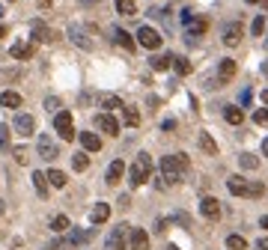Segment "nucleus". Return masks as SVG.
Returning <instances> with one entry per match:
<instances>
[{"label":"nucleus","instance_id":"1","mask_svg":"<svg viewBox=\"0 0 268 250\" xmlns=\"http://www.w3.org/2000/svg\"><path fill=\"white\" fill-rule=\"evenodd\" d=\"M149 176H152V158H149L146 152H140V155L134 158L131 170H128V185H131V188H140V185L149 182Z\"/></svg>","mask_w":268,"mask_h":250},{"label":"nucleus","instance_id":"2","mask_svg":"<svg viewBox=\"0 0 268 250\" xmlns=\"http://www.w3.org/2000/svg\"><path fill=\"white\" fill-rule=\"evenodd\" d=\"M185 158H179V155H164L161 158V179H164V185L170 188V185H176L179 179H182V170H185Z\"/></svg>","mask_w":268,"mask_h":250},{"label":"nucleus","instance_id":"3","mask_svg":"<svg viewBox=\"0 0 268 250\" xmlns=\"http://www.w3.org/2000/svg\"><path fill=\"white\" fill-rule=\"evenodd\" d=\"M128 236H131L128 224H119V227H113V230H110V236H107L104 248H107V250H125V245H128Z\"/></svg>","mask_w":268,"mask_h":250},{"label":"nucleus","instance_id":"4","mask_svg":"<svg viewBox=\"0 0 268 250\" xmlns=\"http://www.w3.org/2000/svg\"><path fill=\"white\" fill-rule=\"evenodd\" d=\"M54 128H57V134H60L63 140H72V137H75V125H72V113H69V110H60V113L54 116Z\"/></svg>","mask_w":268,"mask_h":250},{"label":"nucleus","instance_id":"5","mask_svg":"<svg viewBox=\"0 0 268 250\" xmlns=\"http://www.w3.org/2000/svg\"><path fill=\"white\" fill-rule=\"evenodd\" d=\"M242 33H245V27H242V21H230V24H224V33H221V39H224V45H239L242 42Z\"/></svg>","mask_w":268,"mask_h":250},{"label":"nucleus","instance_id":"6","mask_svg":"<svg viewBox=\"0 0 268 250\" xmlns=\"http://www.w3.org/2000/svg\"><path fill=\"white\" fill-rule=\"evenodd\" d=\"M137 42H140L143 48L155 51V48H161V33L152 30V27H140V30H137Z\"/></svg>","mask_w":268,"mask_h":250},{"label":"nucleus","instance_id":"7","mask_svg":"<svg viewBox=\"0 0 268 250\" xmlns=\"http://www.w3.org/2000/svg\"><path fill=\"white\" fill-rule=\"evenodd\" d=\"M227 191L233 197H251L254 194V185H248V179H242V176H230L227 179Z\"/></svg>","mask_w":268,"mask_h":250},{"label":"nucleus","instance_id":"8","mask_svg":"<svg viewBox=\"0 0 268 250\" xmlns=\"http://www.w3.org/2000/svg\"><path fill=\"white\" fill-rule=\"evenodd\" d=\"M12 128H15V134L30 137V134L36 131V119H33L30 113H18V116H15V122H12Z\"/></svg>","mask_w":268,"mask_h":250},{"label":"nucleus","instance_id":"9","mask_svg":"<svg viewBox=\"0 0 268 250\" xmlns=\"http://www.w3.org/2000/svg\"><path fill=\"white\" fill-rule=\"evenodd\" d=\"M36 149H39V158H45V161H54L57 155H60V149H57V143L48 137V134H42L39 140H36Z\"/></svg>","mask_w":268,"mask_h":250},{"label":"nucleus","instance_id":"10","mask_svg":"<svg viewBox=\"0 0 268 250\" xmlns=\"http://www.w3.org/2000/svg\"><path fill=\"white\" fill-rule=\"evenodd\" d=\"M69 39H72L78 48H84V51H89V48H92V39L87 36V30H84L81 24H69Z\"/></svg>","mask_w":268,"mask_h":250},{"label":"nucleus","instance_id":"11","mask_svg":"<svg viewBox=\"0 0 268 250\" xmlns=\"http://www.w3.org/2000/svg\"><path fill=\"white\" fill-rule=\"evenodd\" d=\"M95 128L104 131V134H110V137L119 134V122H116V116H110V113H98V116H95Z\"/></svg>","mask_w":268,"mask_h":250},{"label":"nucleus","instance_id":"12","mask_svg":"<svg viewBox=\"0 0 268 250\" xmlns=\"http://www.w3.org/2000/svg\"><path fill=\"white\" fill-rule=\"evenodd\" d=\"M200 212H203L206 221H221V203L215 197H203L200 200Z\"/></svg>","mask_w":268,"mask_h":250},{"label":"nucleus","instance_id":"13","mask_svg":"<svg viewBox=\"0 0 268 250\" xmlns=\"http://www.w3.org/2000/svg\"><path fill=\"white\" fill-rule=\"evenodd\" d=\"M54 39H57V33L48 24H42V21L33 24V42H54Z\"/></svg>","mask_w":268,"mask_h":250},{"label":"nucleus","instance_id":"14","mask_svg":"<svg viewBox=\"0 0 268 250\" xmlns=\"http://www.w3.org/2000/svg\"><path fill=\"white\" fill-rule=\"evenodd\" d=\"M92 239V230H72L69 236H66V245L69 248H81V245H87Z\"/></svg>","mask_w":268,"mask_h":250},{"label":"nucleus","instance_id":"15","mask_svg":"<svg viewBox=\"0 0 268 250\" xmlns=\"http://www.w3.org/2000/svg\"><path fill=\"white\" fill-rule=\"evenodd\" d=\"M128 248H131V250H149V236H146L143 230H131V236H128Z\"/></svg>","mask_w":268,"mask_h":250},{"label":"nucleus","instance_id":"16","mask_svg":"<svg viewBox=\"0 0 268 250\" xmlns=\"http://www.w3.org/2000/svg\"><path fill=\"white\" fill-rule=\"evenodd\" d=\"M33 51H36V48H33V42H15L9 54H12L15 60H30V57H33Z\"/></svg>","mask_w":268,"mask_h":250},{"label":"nucleus","instance_id":"17","mask_svg":"<svg viewBox=\"0 0 268 250\" xmlns=\"http://www.w3.org/2000/svg\"><path fill=\"white\" fill-rule=\"evenodd\" d=\"M107 218H110V206H107V203H95V206H92V212H89V221L98 227V224H104Z\"/></svg>","mask_w":268,"mask_h":250},{"label":"nucleus","instance_id":"18","mask_svg":"<svg viewBox=\"0 0 268 250\" xmlns=\"http://www.w3.org/2000/svg\"><path fill=\"white\" fill-rule=\"evenodd\" d=\"M81 146H84L87 152H98V149H101V137L92 134V131H84V134H81Z\"/></svg>","mask_w":268,"mask_h":250},{"label":"nucleus","instance_id":"19","mask_svg":"<svg viewBox=\"0 0 268 250\" xmlns=\"http://www.w3.org/2000/svg\"><path fill=\"white\" fill-rule=\"evenodd\" d=\"M122 173H125V164H122V161H113V164L107 167V173H104V182H107V185H116V182L122 179Z\"/></svg>","mask_w":268,"mask_h":250},{"label":"nucleus","instance_id":"20","mask_svg":"<svg viewBox=\"0 0 268 250\" xmlns=\"http://www.w3.org/2000/svg\"><path fill=\"white\" fill-rule=\"evenodd\" d=\"M110 33H113V42H116V45H122L125 51H134V39H131V36H128L125 30H119V27H113Z\"/></svg>","mask_w":268,"mask_h":250},{"label":"nucleus","instance_id":"21","mask_svg":"<svg viewBox=\"0 0 268 250\" xmlns=\"http://www.w3.org/2000/svg\"><path fill=\"white\" fill-rule=\"evenodd\" d=\"M0 104L9 107V110H15V107H21V95L15 89H6V92H0Z\"/></svg>","mask_w":268,"mask_h":250},{"label":"nucleus","instance_id":"22","mask_svg":"<svg viewBox=\"0 0 268 250\" xmlns=\"http://www.w3.org/2000/svg\"><path fill=\"white\" fill-rule=\"evenodd\" d=\"M206 30H209V21H206V18H194V21L185 27V33H188L191 39H194V36H200V33H206Z\"/></svg>","mask_w":268,"mask_h":250},{"label":"nucleus","instance_id":"23","mask_svg":"<svg viewBox=\"0 0 268 250\" xmlns=\"http://www.w3.org/2000/svg\"><path fill=\"white\" fill-rule=\"evenodd\" d=\"M149 66H152L155 72H164V69L173 66V57H170V54H155V57L149 60Z\"/></svg>","mask_w":268,"mask_h":250},{"label":"nucleus","instance_id":"24","mask_svg":"<svg viewBox=\"0 0 268 250\" xmlns=\"http://www.w3.org/2000/svg\"><path fill=\"white\" fill-rule=\"evenodd\" d=\"M236 69H239L236 60H221V66H218V78H221V81H230V78L236 75Z\"/></svg>","mask_w":268,"mask_h":250},{"label":"nucleus","instance_id":"25","mask_svg":"<svg viewBox=\"0 0 268 250\" xmlns=\"http://www.w3.org/2000/svg\"><path fill=\"white\" fill-rule=\"evenodd\" d=\"M224 119H227L230 125H242V122H245V113H242V107H236V104H230V107L224 110Z\"/></svg>","mask_w":268,"mask_h":250},{"label":"nucleus","instance_id":"26","mask_svg":"<svg viewBox=\"0 0 268 250\" xmlns=\"http://www.w3.org/2000/svg\"><path fill=\"white\" fill-rule=\"evenodd\" d=\"M48 173H33V188L39 191V197H48Z\"/></svg>","mask_w":268,"mask_h":250},{"label":"nucleus","instance_id":"27","mask_svg":"<svg viewBox=\"0 0 268 250\" xmlns=\"http://www.w3.org/2000/svg\"><path fill=\"white\" fill-rule=\"evenodd\" d=\"M200 146L206 149V155H218V143H215V137H212L209 131H203V134H200Z\"/></svg>","mask_w":268,"mask_h":250},{"label":"nucleus","instance_id":"28","mask_svg":"<svg viewBox=\"0 0 268 250\" xmlns=\"http://www.w3.org/2000/svg\"><path fill=\"white\" fill-rule=\"evenodd\" d=\"M48 182H51V188H66V173L63 170H48Z\"/></svg>","mask_w":268,"mask_h":250},{"label":"nucleus","instance_id":"29","mask_svg":"<svg viewBox=\"0 0 268 250\" xmlns=\"http://www.w3.org/2000/svg\"><path fill=\"white\" fill-rule=\"evenodd\" d=\"M116 12L119 15H134L137 12V0H116Z\"/></svg>","mask_w":268,"mask_h":250},{"label":"nucleus","instance_id":"30","mask_svg":"<svg viewBox=\"0 0 268 250\" xmlns=\"http://www.w3.org/2000/svg\"><path fill=\"white\" fill-rule=\"evenodd\" d=\"M101 107H104V110L110 113V110L122 107V98H119V95H104V98H101Z\"/></svg>","mask_w":268,"mask_h":250},{"label":"nucleus","instance_id":"31","mask_svg":"<svg viewBox=\"0 0 268 250\" xmlns=\"http://www.w3.org/2000/svg\"><path fill=\"white\" fill-rule=\"evenodd\" d=\"M51 230H54V233H66V230H69V218H66V215L51 218Z\"/></svg>","mask_w":268,"mask_h":250},{"label":"nucleus","instance_id":"32","mask_svg":"<svg viewBox=\"0 0 268 250\" xmlns=\"http://www.w3.org/2000/svg\"><path fill=\"white\" fill-rule=\"evenodd\" d=\"M239 164H242V170H257L260 158H257V155H248V152H245V155L239 158Z\"/></svg>","mask_w":268,"mask_h":250},{"label":"nucleus","instance_id":"33","mask_svg":"<svg viewBox=\"0 0 268 250\" xmlns=\"http://www.w3.org/2000/svg\"><path fill=\"white\" fill-rule=\"evenodd\" d=\"M227 248L230 250H245L248 248V242H245L242 236H227Z\"/></svg>","mask_w":268,"mask_h":250},{"label":"nucleus","instance_id":"34","mask_svg":"<svg viewBox=\"0 0 268 250\" xmlns=\"http://www.w3.org/2000/svg\"><path fill=\"white\" fill-rule=\"evenodd\" d=\"M173 69H176L179 75H188V72H191V63H188L185 57H173Z\"/></svg>","mask_w":268,"mask_h":250},{"label":"nucleus","instance_id":"35","mask_svg":"<svg viewBox=\"0 0 268 250\" xmlns=\"http://www.w3.org/2000/svg\"><path fill=\"white\" fill-rule=\"evenodd\" d=\"M125 125H131V128L140 125V113H137L134 107H125Z\"/></svg>","mask_w":268,"mask_h":250},{"label":"nucleus","instance_id":"36","mask_svg":"<svg viewBox=\"0 0 268 250\" xmlns=\"http://www.w3.org/2000/svg\"><path fill=\"white\" fill-rule=\"evenodd\" d=\"M9 143H12V131L9 125H0V149H9Z\"/></svg>","mask_w":268,"mask_h":250},{"label":"nucleus","instance_id":"37","mask_svg":"<svg viewBox=\"0 0 268 250\" xmlns=\"http://www.w3.org/2000/svg\"><path fill=\"white\" fill-rule=\"evenodd\" d=\"M72 167L81 173V170H87V167H89V158H87V155H75V158H72Z\"/></svg>","mask_w":268,"mask_h":250},{"label":"nucleus","instance_id":"38","mask_svg":"<svg viewBox=\"0 0 268 250\" xmlns=\"http://www.w3.org/2000/svg\"><path fill=\"white\" fill-rule=\"evenodd\" d=\"M254 122H257V125H266V128H268V107H260V110L254 113Z\"/></svg>","mask_w":268,"mask_h":250},{"label":"nucleus","instance_id":"39","mask_svg":"<svg viewBox=\"0 0 268 250\" xmlns=\"http://www.w3.org/2000/svg\"><path fill=\"white\" fill-rule=\"evenodd\" d=\"M263 30H266V18H254L251 33H254V36H263Z\"/></svg>","mask_w":268,"mask_h":250},{"label":"nucleus","instance_id":"40","mask_svg":"<svg viewBox=\"0 0 268 250\" xmlns=\"http://www.w3.org/2000/svg\"><path fill=\"white\" fill-rule=\"evenodd\" d=\"M179 21H182V24L188 27V24L194 21V12H191V9H182V12H179Z\"/></svg>","mask_w":268,"mask_h":250},{"label":"nucleus","instance_id":"41","mask_svg":"<svg viewBox=\"0 0 268 250\" xmlns=\"http://www.w3.org/2000/svg\"><path fill=\"white\" fill-rule=\"evenodd\" d=\"M45 107H48V110H57V107H60V98H54V95L45 98Z\"/></svg>","mask_w":268,"mask_h":250},{"label":"nucleus","instance_id":"42","mask_svg":"<svg viewBox=\"0 0 268 250\" xmlns=\"http://www.w3.org/2000/svg\"><path fill=\"white\" fill-rule=\"evenodd\" d=\"M15 161H18V164H27V152H24V149H15Z\"/></svg>","mask_w":268,"mask_h":250},{"label":"nucleus","instance_id":"43","mask_svg":"<svg viewBox=\"0 0 268 250\" xmlns=\"http://www.w3.org/2000/svg\"><path fill=\"white\" fill-rule=\"evenodd\" d=\"M257 250H268V239H260V242H257Z\"/></svg>","mask_w":268,"mask_h":250},{"label":"nucleus","instance_id":"44","mask_svg":"<svg viewBox=\"0 0 268 250\" xmlns=\"http://www.w3.org/2000/svg\"><path fill=\"white\" fill-rule=\"evenodd\" d=\"M260 227H263V230H268V215H266V218H260Z\"/></svg>","mask_w":268,"mask_h":250},{"label":"nucleus","instance_id":"45","mask_svg":"<svg viewBox=\"0 0 268 250\" xmlns=\"http://www.w3.org/2000/svg\"><path fill=\"white\" fill-rule=\"evenodd\" d=\"M36 3H39V6H45V9H48V6H51V3H54V0H36Z\"/></svg>","mask_w":268,"mask_h":250},{"label":"nucleus","instance_id":"46","mask_svg":"<svg viewBox=\"0 0 268 250\" xmlns=\"http://www.w3.org/2000/svg\"><path fill=\"white\" fill-rule=\"evenodd\" d=\"M263 155H266V158H268V137H266V140H263Z\"/></svg>","mask_w":268,"mask_h":250},{"label":"nucleus","instance_id":"47","mask_svg":"<svg viewBox=\"0 0 268 250\" xmlns=\"http://www.w3.org/2000/svg\"><path fill=\"white\" fill-rule=\"evenodd\" d=\"M263 75H266V78H268V60H266V63H263Z\"/></svg>","mask_w":268,"mask_h":250},{"label":"nucleus","instance_id":"48","mask_svg":"<svg viewBox=\"0 0 268 250\" xmlns=\"http://www.w3.org/2000/svg\"><path fill=\"white\" fill-rule=\"evenodd\" d=\"M3 36H6V27H3V24H0V39H3Z\"/></svg>","mask_w":268,"mask_h":250},{"label":"nucleus","instance_id":"49","mask_svg":"<svg viewBox=\"0 0 268 250\" xmlns=\"http://www.w3.org/2000/svg\"><path fill=\"white\" fill-rule=\"evenodd\" d=\"M263 101H266V104H268V89H266V92H263Z\"/></svg>","mask_w":268,"mask_h":250},{"label":"nucleus","instance_id":"50","mask_svg":"<svg viewBox=\"0 0 268 250\" xmlns=\"http://www.w3.org/2000/svg\"><path fill=\"white\" fill-rule=\"evenodd\" d=\"M81 3H89V6H92V3H98V0H81Z\"/></svg>","mask_w":268,"mask_h":250},{"label":"nucleus","instance_id":"51","mask_svg":"<svg viewBox=\"0 0 268 250\" xmlns=\"http://www.w3.org/2000/svg\"><path fill=\"white\" fill-rule=\"evenodd\" d=\"M0 215H3V200H0Z\"/></svg>","mask_w":268,"mask_h":250},{"label":"nucleus","instance_id":"52","mask_svg":"<svg viewBox=\"0 0 268 250\" xmlns=\"http://www.w3.org/2000/svg\"><path fill=\"white\" fill-rule=\"evenodd\" d=\"M170 250H179V248H176V245H170Z\"/></svg>","mask_w":268,"mask_h":250},{"label":"nucleus","instance_id":"53","mask_svg":"<svg viewBox=\"0 0 268 250\" xmlns=\"http://www.w3.org/2000/svg\"><path fill=\"white\" fill-rule=\"evenodd\" d=\"M248 3H257V0H248Z\"/></svg>","mask_w":268,"mask_h":250}]
</instances>
